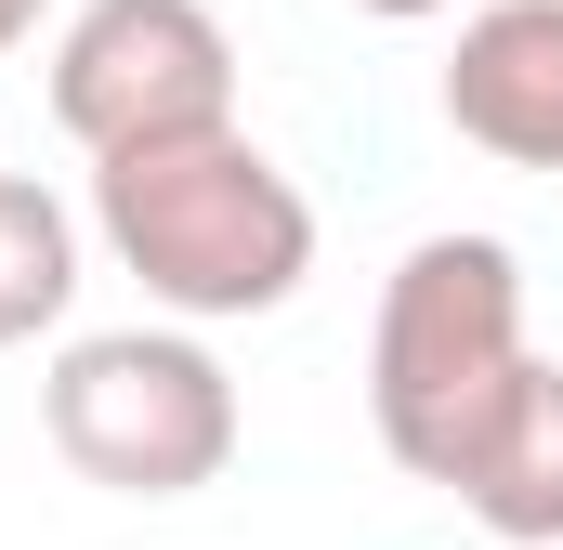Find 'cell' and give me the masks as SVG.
<instances>
[{"label":"cell","instance_id":"277c9868","mask_svg":"<svg viewBox=\"0 0 563 550\" xmlns=\"http://www.w3.org/2000/svg\"><path fill=\"white\" fill-rule=\"evenodd\" d=\"M53 119L79 157L236 119V40L210 0H79L53 40Z\"/></svg>","mask_w":563,"mask_h":550},{"label":"cell","instance_id":"ba28073f","mask_svg":"<svg viewBox=\"0 0 563 550\" xmlns=\"http://www.w3.org/2000/svg\"><path fill=\"white\" fill-rule=\"evenodd\" d=\"M40 13H53V0H0V53H26V40H40Z\"/></svg>","mask_w":563,"mask_h":550},{"label":"cell","instance_id":"7a4b0ae2","mask_svg":"<svg viewBox=\"0 0 563 550\" xmlns=\"http://www.w3.org/2000/svg\"><path fill=\"white\" fill-rule=\"evenodd\" d=\"M525 263L511 237H420L394 288H380V328H367V419H380V459L407 485H459L472 432L498 419V394L525 381Z\"/></svg>","mask_w":563,"mask_h":550},{"label":"cell","instance_id":"5b68a950","mask_svg":"<svg viewBox=\"0 0 563 550\" xmlns=\"http://www.w3.org/2000/svg\"><path fill=\"white\" fill-rule=\"evenodd\" d=\"M445 132L511 157V170H563V0H485L459 26Z\"/></svg>","mask_w":563,"mask_h":550},{"label":"cell","instance_id":"52a82bcc","mask_svg":"<svg viewBox=\"0 0 563 550\" xmlns=\"http://www.w3.org/2000/svg\"><path fill=\"white\" fill-rule=\"evenodd\" d=\"M66 301H79V223H66V197L26 184V170H0V354L40 341V328H66Z\"/></svg>","mask_w":563,"mask_h":550},{"label":"cell","instance_id":"9c48e42d","mask_svg":"<svg viewBox=\"0 0 563 550\" xmlns=\"http://www.w3.org/2000/svg\"><path fill=\"white\" fill-rule=\"evenodd\" d=\"M354 13H380V26H432L445 0H354Z\"/></svg>","mask_w":563,"mask_h":550},{"label":"cell","instance_id":"3957f363","mask_svg":"<svg viewBox=\"0 0 563 550\" xmlns=\"http://www.w3.org/2000/svg\"><path fill=\"white\" fill-rule=\"evenodd\" d=\"M40 419H53V459L106 498H197L236 472V381L223 354L170 315V328H92L53 354L40 381Z\"/></svg>","mask_w":563,"mask_h":550},{"label":"cell","instance_id":"6da1fadb","mask_svg":"<svg viewBox=\"0 0 563 550\" xmlns=\"http://www.w3.org/2000/svg\"><path fill=\"white\" fill-rule=\"evenodd\" d=\"M92 237L119 250V275H144L157 315L250 328V315L301 301V275H314V197L223 119V132L92 157Z\"/></svg>","mask_w":563,"mask_h":550},{"label":"cell","instance_id":"8992f818","mask_svg":"<svg viewBox=\"0 0 563 550\" xmlns=\"http://www.w3.org/2000/svg\"><path fill=\"white\" fill-rule=\"evenodd\" d=\"M498 550H563V354H525V381L472 432L459 485H445Z\"/></svg>","mask_w":563,"mask_h":550}]
</instances>
